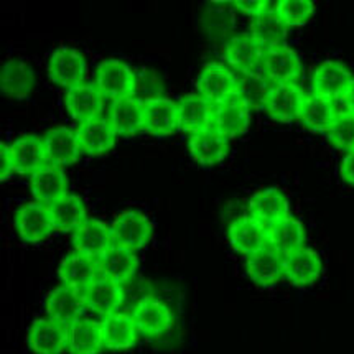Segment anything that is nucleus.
<instances>
[{
	"label": "nucleus",
	"instance_id": "obj_1",
	"mask_svg": "<svg viewBox=\"0 0 354 354\" xmlns=\"http://www.w3.org/2000/svg\"><path fill=\"white\" fill-rule=\"evenodd\" d=\"M111 230L114 245L137 252L152 241L155 227L145 213L137 209H127L115 216L111 224Z\"/></svg>",
	"mask_w": 354,
	"mask_h": 354
},
{
	"label": "nucleus",
	"instance_id": "obj_2",
	"mask_svg": "<svg viewBox=\"0 0 354 354\" xmlns=\"http://www.w3.org/2000/svg\"><path fill=\"white\" fill-rule=\"evenodd\" d=\"M136 71L127 63L118 58H109L99 63L96 77H94V84H96L99 93L107 99H112V101L132 97L133 91H136Z\"/></svg>",
	"mask_w": 354,
	"mask_h": 354
},
{
	"label": "nucleus",
	"instance_id": "obj_3",
	"mask_svg": "<svg viewBox=\"0 0 354 354\" xmlns=\"http://www.w3.org/2000/svg\"><path fill=\"white\" fill-rule=\"evenodd\" d=\"M196 93L213 106L221 104L236 94H241L239 77L230 68L219 63H208L198 73Z\"/></svg>",
	"mask_w": 354,
	"mask_h": 354
},
{
	"label": "nucleus",
	"instance_id": "obj_4",
	"mask_svg": "<svg viewBox=\"0 0 354 354\" xmlns=\"http://www.w3.org/2000/svg\"><path fill=\"white\" fill-rule=\"evenodd\" d=\"M17 234L24 243L40 244L53 234L55 224L50 206L37 201H28L19 206L14 216Z\"/></svg>",
	"mask_w": 354,
	"mask_h": 354
},
{
	"label": "nucleus",
	"instance_id": "obj_5",
	"mask_svg": "<svg viewBox=\"0 0 354 354\" xmlns=\"http://www.w3.org/2000/svg\"><path fill=\"white\" fill-rule=\"evenodd\" d=\"M46 70L56 86L68 91L86 83L88 63L80 50L73 46H59L51 53Z\"/></svg>",
	"mask_w": 354,
	"mask_h": 354
},
{
	"label": "nucleus",
	"instance_id": "obj_6",
	"mask_svg": "<svg viewBox=\"0 0 354 354\" xmlns=\"http://www.w3.org/2000/svg\"><path fill=\"white\" fill-rule=\"evenodd\" d=\"M305 93L297 83L272 84L261 109L267 118L280 124H290L299 119Z\"/></svg>",
	"mask_w": 354,
	"mask_h": 354
},
{
	"label": "nucleus",
	"instance_id": "obj_7",
	"mask_svg": "<svg viewBox=\"0 0 354 354\" xmlns=\"http://www.w3.org/2000/svg\"><path fill=\"white\" fill-rule=\"evenodd\" d=\"M88 306H86L84 292L68 285H56L55 288L46 293L45 312L55 322L64 326H71L77 319L83 318Z\"/></svg>",
	"mask_w": 354,
	"mask_h": 354
},
{
	"label": "nucleus",
	"instance_id": "obj_8",
	"mask_svg": "<svg viewBox=\"0 0 354 354\" xmlns=\"http://www.w3.org/2000/svg\"><path fill=\"white\" fill-rule=\"evenodd\" d=\"M132 317L139 328V333L145 338L155 339L167 335L174 328L175 318L170 306L155 297H145L133 308Z\"/></svg>",
	"mask_w": 354,
	"mask_h": 354
},
{
	"label": "nucleus",
	"instance_id": "obj_9",
	"mask_svg": "<svg viewBox=\"0 0 354 354\" xmlns=\"http://www.w3.org/2000/svg\"><path fill=\"white\" fill-rule=\"evenodd\" d=\"M250 102L243 94H236L221 104L214 106L213 129L227 139L239 137L248 132L250 125Z\"/></svg>",
	"mask_w": 354,
	"mask_h": 354
},
{
	"label": "nucleus",
	"instance_id": "obj_10",
	"mask_svg": "<svg viewBox=\"0 0 354 354\" xmlns=\"http://www.w3.org/2000/svg\"><path fill=\"white\" fill-rule=\"evenodd\" d=\"M266 48L252 35H237L224 46V59L243 76L262 71Z\"/></svg>",
	"mask_w": 354,
	"mask_h": 354
},
{
	"label": "nucleus",
	"instance_id": "obj_11",
	"mask_svg": "<svg viewBox=\"0 0 354 354\" xmlns=\"http://www.w3.org/2000/svg\"><path fill=\"white\" fill-rule=\"evenodd\" d=\"M301 71H304V66H301L300 56L290 46L280 45L266 50L262 73L272 84L297 83Z\"/></svg>",
	"mask_w": 354,
	"mask_h": 354
},
{
	"label": "nucleus",
	"instance_id": "obj_12",
	"mask_svg": "<svg viewBox=\"0 0 354 354\" xmlns=\"http://www.w3.org/2000/svg\"><path fill=\"white\" fill-rule=\"evenodd\" d=\"M27 344L33 354H63L68 346V326L50 317L37 318L27 331Z\"/></svg>",
	"mask_w": 354,
	"mask_h": 354
},
{
	"label": "nucleus",
	"instance_id": "obj_13",
	"mask_svg": "<svg viewBox=\"0 0 354 354\" xmlns=\"http://www.w3.org/2000/svg\"><path fill=\"white\" fill-rule=\"evenodd\" d=\"M227 241L234 252L249 257L269 245V227L250 216H244L230 224Z\"/></svg>",
	"mask_w": 354,
	"mask_h": 354
},
{
	"label": "nucleus",
	"instance_id": "obj_14",
	"mask_svg": "<svg viewBox=\"0 0 354 354\" xmlns=\"http://www.w3.org/2000/svg\"><path fill=\"white\" fill-rule=\"evenodd\" d=\"M43 145H45L46 163L59 168L75 165L83 153L76 131L64 125L46 131L43 136Z\"/></svg>",
	"mask_w": 354,
	"mask_h": 354
},
{
	"label": "nucleus",
	"instance_id": "obj_15",
	"mask_svg": "<svg viewBox=\"0 0 354 354\" xmlns=\"http://www.w3.org/2000/svg\"><path fill=\"white\" fill-rule=\"evenodd\" d=\"M245 272L257 287L274 288L285 279V257L267 245L245 257Z\"/></svg>",
	"mask_w": 354,
	"mask_h": 354
},
{
	"label": "nucleus",
	"instance_id": "obj_16",
	"mask_svg": "<svg viewBox=\"0 0 354 354\" xmlns=\"http://www.w3.org/2000/svg\"><path fill=\"white\" fill-rule=\"evenodd\" d=\"M353 77L354 76L346 64L336 62V59H326V62L319 63L313 71V93L330 99V101L343 99Z\"/></svg>",
	"mask_w": 354,
	"mask_h": 354
},
{
	"label": "nucleus",
	"instance_id": "obj_17",
	"mask_svg": "<svg viewBox=\"0 0 354 354\" xmlns=\"http://www.w3.org/2000/svg\"><path fill=\"white\" fill-rule=\"evenodd\" d=\"M73 248L76 252L99 261L114 248L111 226L99 219H88L83 226L73 232Z\"/></svg>",
	"mask_w": 354,
	"mask_h": 354
},
{
	"label": "nucleus",
	"instance_id": "obj_18",
	"mask_svg": "<svg viewBox=\"0 0 354 354\" xmlns=\"http://www.w3.org/2000/svg\"><path fill=\"white\" fill-rule=\"evenodd\" d=\"M323 274V261L317 250L304 248L285 257V279L297 288L312 287Z\"/></svg>",
	"mask_w": 354,
	"mask_h": 354
},
{
	"label": "nucleus",
	"instance_id": "obj_19",
	"mask_svg": "<svg viewBox=\"0 0 354 354\" xmlns=\"http://www.w3.org/2000/svg\"><path fill=\"white\" fill-rule=\"evenodd\" d=\"M180 131L178 104L168 97H158L144 104V132L153 137H170Z\"/></svg>",
	"mask_w": 354,
	"mask_h": 354
},
{
	"label": "nucleus",
	"instance_id": "obj_20",
	"mask_svg": "<svg viewBox=\"0 0 354 354\" xmlns=\"http://www.w3.org/2000/svg\"><path fill=\"white\" fill-rule=\"evenodd\" d=\"M28 188L33 201L41 203L45 206H51L53 203L70 195L68 193V176L63 168L50 165V163H46L37 174L30 176Z\"/></svg>",
	"mask_w": 354,
	"mask_h": 354
},
{
	"label": "nucleus",
	"instance_id": "obj_21",
	"mask_svg": "<svg viewBox=\"0 0 354 354\" xmlns=\"http://www.w3.org/2000/svg\"><path fill=\"white\" fill-rule=\"evenodd\" d=\"M249 216L269 227L290 216L288 198L275 187L259 189L249 200Z\"/></svg>",
	"mask_w": 354,
	"mask_h": 354
},
{
	"label": "nucleus",
	"instance_id": "obj_22",
	"mask_svg": "<svg viewBox=\"0 0 354 354\" xmlns=\"http://www.w3.org/2000/svg\"><path fill=\"white\" fill-rule=\"evenodd\" d=\"M188 152L198 165L209 168L221 163L230 153V139L216 129H206L195 136H189Z\"/></svg>",
	"mask_w": 354,
	"mask_h": 354
},
{
	"label": "nucleus",
	"instance_id": "obj_23",
	"mask_svg": "<svg viewBox=\"0 0 354 354\" xmlns=\"http://www.w3.org/2000/svg\"><path fill=\"white\" fill-rule=\"evenodd\" d=\"M178 104V119L180 131L189 136L206 131L213 127L214 106L201 97L198 93L185 94L180 97Z\"/></svg>",
	"mask_w": 354,
	"mask_h": 354
},
{
	"label": "nucleus",
	"instance_id": "obj_24",
	"mask_svg": "<svg viewBox=\"0 0 354 354\" xmlns=\"http://www.w3.org/2000/svg\"><path fill=\"white\" fill-rule=\"evenodd\" d=\"M102 102H104V96L99 93L94 83H83L68 89L64 94V107H66L68 115L80 124L99 118Z\"/></svg>",
	"mask_w": 354,
	"mask_h": 354
},
{
	"label": "nucleus",
	"instance_id": "obj_25",
	"mask_svg": "<svg viewBox=\"0 0 354 354\" xmlns=\"http://www.w3.org/2000/svg\"><path fill=\"white\" fill-rule=\"evenodd\" d=\"M76 136L83 153L89 157H101V155L111 152L112 147L115 145V139H118V133L112 129L109 120L101 118L91 119L88 122L77 125Z\"/></svg>",
	"mask_w": 354,
	"mask_h": 354
},
{
	"label": "nucleus",
	"instance_id": "obj_26",
	"mask_svg": "<svg viewBox=\"0 0 354 354\" xmlns=\"http://www.w3.org/2000/svg\"><path fill=\"white\" fill-rule=\"evenodd\" d=\"M104 348L111 351H125L139 343L140 333L132 315L114 313L101 322Z\"/></svg>",
	"mask_w": 354,
	"mask_h": 354
},
{
	"label": "nucleus",
	"instance_id": "obj_27",
	"mask_svg": "<svg viewBox=\"0 0 354 354\" xmlns=\"http://www.w3.org/2000/svg\"><path fill=\"white\" fill-rule=\"evenodd\" d=\"M122 285L112 282L104 277H97L84 290L86 306L91 312L101 315L102 318L119 313L120 305L124 304Z\"/></svg>",
	"mask_w": 354,
	"mask_h": 354
},
{
	"label": "nucleus",
	"instance_id": "obj_28",
	"mask_svg": "<svg viewBox=\"0 0 354 354\" xmlns=\"http://www.w3.org/2000/svg\"><path fill=\"white\" fill-rule=\"evenodd\" d=\"M97 277H101V275H99L96 259L83 256L76 250L68 254L58 266L59 282L81 292H84Z\"/></svg>",
	"mask_w": 354,
	"mask_h": 354
},
{
	"label": "nucleus",
	"instance_id": "obj_29",
	"mask_svg": "<svg viewBox=\"0 0 354 354\" xmlns=\"http://www.w3.org/2000/svg\"><path fill=\"white\" fill-rule=\"evenodd\" d=\"M37 77L32 66L21 59H8L2 66V75H0V88L2 94L10 99L28 97L35 89Z\"/></svg>",
	"mask_w": 354,
	"mask_h": 354
},
{
	"label": "nucleus",
	"instance_id": "obj_30",
	"mask_svg": "<svg viewBox=\"0 0 354 354\" xmlns=\"http://www.w3.org/2000/svg\"><path fill=\"white\" fill-rule=\"evenodd\" d=\"M12 158H14L15 174L30 175L37 174L46 165V155L43 139L35 133H27L10 144Z\"/></svg>",
	"mask_w": 354,
	"mask_h": 354
},
{
	"label": "nucleus",
	"instance_id": "obj_31",
	"mask_svg": "<svg viewBox=\"0 0 354 354\" xmlns=\"http://www.w3.org/2000/svg\"><path fill=\"white\" fill-rule=\"evenodd\" d=\"M99 275L112 282L124 285L139 270V257L133 250L114 245L97 261Z\"/></svg>",
	"mask_w": 354,
	"mask_h": 354
},
{
	"label": "nucleus",
	"instance_id": "obj_32",
	"mask_svg": "<svg viewBox=\"0 0 354 354\" xmlns=\"http://www.w3.org/2000/svg\"><path fill=\"white\" fill-rule=\"evenodd\" d=\"M338 114L339 112L336 111L335 101L310 93L305 94L299 120L308 131L315 133H328Z\"/></svg>",
	"mask_w": 354,
	"mask_h": 354
},
{
	"label": "nucleus",
	"instance_id": "obj_33",
	"mask_svg": "<svg viewBox=\"0 0 354 354\" xmlns=\"http://www.w3.org/2000/svg\"><path fill=\"white\" fill-rule=\"evenodd\" d=\"M104 349L101 323L81 318L68 326V354H101Z\"/></svg>",
	"mask_w": 354,
	"mask_h": 354
},
{
	"label": "nucleus",
	"instance_id": "obj_34",
	"mask_svg": "<svg viewBox=\"0 0 354 354\" xmlns=\"http://www.w3.org/2000/svg\"><path fill=\"white\" fill-rule=\"evenodd\" d=\"M109 122L118 136L132 137L144 131V104L136 97L112 102Z\"/></svg>",
	"mask_w": 354,
	"mask_h": 354
},
{
	"label": "nucleus",
	"instance_id": "obj_35",
	"mask_svg": "<svg viewBox=\"0 0 354 354\" xmlns=\"http://www.w3.org/2000/svg\"><path fill=\"white\" fill-rule=\"evenodd\" d=\"M305 241L306 232L304 223L293 216H287L282 221L269 226V245L283 257L304 249Z\"/></svg>",
	"mask_w": 354,
	"mask_h": 354
},
{
	"label": "nucleus",
	"instance_id": "obj_36",
	"mask_svg": "<svg viewBox=\"0 0 354 354\" xmlns=\"http://www.w3.org/2000/svg\"><path fill=\"white\" fill-rule=\"evenodd\" d=\"M269 3L266 12H262L261 15L254 17L250 21V35L261 43L264 48H274V46L285 45L287 40L288 27L283 24L282 19L277 15L275 7H270Z\"/></svg>",
	"mask_w": 354,
	"mask_h": 354
},
{
	"label": "nucleus",
	"instance_id": "obj_37",
	"mask_svg": "<svg viewBox=\"0 0 354 354\" xmlns=\"http://www.w3.org/2000/svg\"><path fill=\"white\" fill-rule=\"evenodd\" d=\"M51 218H53L55 231L75 232L77 227L88 221L84 200L77 195H66L50 206Z\"/></svg>",
	"mask_w": 354,
	"mask_h": 354
},
{
	"label": "nucleus",
	"instance_id": "obj_38",
	"mask_svg": "<svg viewBox=\"0 0 354 354\" xmlns=\"http://www.w3.org/2000/svg\"><path fill=\"white\" fill-rule=\"evenodd\" d=\"M275 10L287 27H304L315 15L317 3L312 0H280Z\"/></svg>",
	"mask_w": 354,
	"mask_h": 354
},
{
	"label": "nucleus",
	"instance_id": "obj_39",
	"mask_svg": "<svg viewBox=\"0 0 354 354\" xmlns=\"http://www.w3.org/2000/svg\"><path fill=\"white\" fill-rule=\"evenodd\" d=\"M328 140L343 152L354 150V115L349 112H339L338 118L328 131Z\"/></svg>",
	"mask_w": 354,
	"mask_h": 354
},
{
	"label": "nucleus",
	"instance_id": "obj_40",
	"mask_svg": "<svg viewBox=\"0 0 354 354\" xmlns=\"http://www.w3.org/2000/svg\"><path fill=\"white\" fill-rule=\"evenodd\" d=\"M132 97H136L142 104L153 101V99L163 97L162 81L158 80V76L153 71H142L140 75H137L136 91H133Z\"/></svg>",
	"mask_w": 354,
	"mask_h": 354
},
{
	"label": "nucleus",
	"instance_id": "obj_41",
	"mask_svg": "<svg viewBox=\"0 0 354 354\" xmlns=\"http://www.w3.org/2000/svg\"><path fill=\"white\" fill-rule=\"evenodd\" d=\"M270 2H264V0H237V2L232 3L236 7V10H239L241 14L248 17H257L261 15L262 12L267 10Z\"/></svg>",
	"mask_w": 354,
	"mask_h": 354
},
{
	"label": "nucleus",
	"instance_id": "obj_42",
	"mask_svg": "<svg viewBox=\"0 0 354 354\" xmlns=\"http://www.w3.org/2000/svg\"><path fill=\"white\" fill-rule=\"evenodd\" d=\"M12 174H15V167L14 158H12L10 145L2 144L0 145V176H2V180H7L10 178Z\"/></svg>",
	"mask_w": 354,
	"mask_h": 354
},
{
	"label": "nucleus",
	"instance_id": "obj_43",
	"mask_svg": "<svg viewBox=\"0 0 354 354\" xmlns=\"http://www.w3.org/2000/svg\"><path fill=\"white\" fill-rule=\"evenodd\" d=\"M339 175L344 183L354 188V150L353 152H348L343 157V160H341Z\"/></svg>",
	"mask_w": 354,
	"mask_h": 354
},
{
	"label": "nucleus",
	"instance_id": "obj_44",
	"mask_svg": "<svg viewBox=\"0 0 354 354\" xmlns=\"http://www.w3.org/2000/svg\"><path fill=\"white\" fill-rule=\"evenodd\" d=\"M343 102H344V107H346V112L354 115V77L351 84H349L346 94L343 96Z\"/></svg>",
	"mask_w": 354,
	"mask_h": 354
}]
</instances>
